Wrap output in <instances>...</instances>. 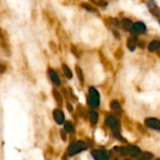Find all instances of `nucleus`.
<instances>
[{"label": "nucleus", "mask_w": 160, "mask_h": 160, "mask_svg": "<svg viewBox=\"0 0 160 160\" xmlns=\"http://www.w3.org/2000/svg\"><path fill=\"white\" fill-rule=\"evenodd\" d=\"M121 23H122V27H123V29H124V30H126V31H130V30H131V28H132V25H133V22H132L130 19H128V18H125V19H123Z\"/></svg>", "instance_id": "obj_12"}, {"label": "nucleus", "mask_w": 160, "mask_h": 160, "mask_svg": "<svg viewBox=\"0 0 160 160\" xmlns=\"http://www.w3.org/2000/svg\"><path fill=\"white\" fill-rule=\"evenodd\" d=\"M62 68H63V71H64L65 76H66L68 79H71V78H72V71L70 70V68H69L66 64H63V65H62Z\"/></svg>", "instance_id": "obj_16"}, {"label": "nucleus", "mask_w": 160, "mask_h": 160, "mask_svg": "<svg viewBox=\"0 0 160 160\" xmlns=\"http://www.w3.org/2000/svg\"><path fill=\"white\" fill-rule=\"evenodd\" d=\"M67 108H68L70 112H72V110H73V109H72V107H71V105H70V103H68V102L67 103Z\"/></svg>", "instance_id": "obj_27"}, {"label": "nucleus", "mask_w": 160, "mask_h": 160, "mask_svg": "<svg viewBox=\"0 0 160 160\" xmlns=\"http://www.w3.org/2000/svg\"><path fill=\"white\" fill-rule=\"evenodd\" d=\"M125 160H131V159H125Z\"/></svg>", "instance_id": "obj_31"}, {"label": "nucleus", "mask_w": 160, "mask_h": 160, "mask_svg": "<svg viewBox=\"0 0 160 160\" xmlns=\"http://www.w3.org/2000/svg\"><path fill=\"white\" fill-rule=\"evenodd\" d=\"M156 160H160V158H158V159H156Z\"/></svg>", "instance_id": "obj_30"}, {"label": "nucleus", "mask_w": 160, "mask_h": 160, "mask_svg": "<svg viewBox=\"0 0 160 160\" xmlns=\"http://www.w3.org/2000/svg\"><path fill=\"white\" fill-rule=\"evenodd\" d=\"M64 130H65V132H67V133H73L74 130H75L73 124H72L71 122H67V123H65Z\"/></svg>", "instance_id": "obj_17"}, {"label": "nucleus", "mask_w": 160, "mask_h": 160, "mask_svg": "<svg viewBox=\"0 0 160 160\" xmlns=\"http://www.w3.org/2000/svg\"><path fill=\"white\" fill-rule=\"evenodd\" d=\"M145 31H146V25L142 22H138L133 23L132 28L130 30V32L133 33V34H135V35L143 34Z\"/></svg>", "instance_id": "obj_5"}, {"label": "nucleus", "mask_w": 160, "mask_h": 160, "mask_svg": "<svg viewBox=\"0 0 160 160\" xmlns=\"http://www.w3.org/2000/svg\"><path fill=\"white\" fill-rule=\"evenodd\" d=\"M123 51H122V49L121 48H119V49H117L116 50V52H115V53H114V55H115V57L116 58H118V59H121L122 57H123Z\"/></svg>", "instance_id": "obj_23"}, {"label": "nucleus", "mask_w": 160, "mask_h": 160, "mask_svg": "<svg viewBox=\"0 0 160 160\" xmlns=\"http://www.w3.org/2000/svg\"><path fill=\"white\" fill-rule=\"evenodd\" d=\"M148 50L150 52L160 51V40H154L150 42V44L148 45Z\"/></svg>", "instance_id": "obj_13"}, {"label": "nucleus", "mask_w": 160, "mask_h": 160, "mask_svg": "<svg viewBox=\"0 0 160 160\" xmlns=\"http://www.w3.org/2000/svg\"><path fill=\"white\" fill-rule=\"evenodd\" d=\"M89 105L92 108H98L100 103V96L98 91L95 87L89 88V98H88Z\"/></svg>", "instance_id": "obj_3"}, {"label": "nucleus", "mask_w": 160, "mask_h": 160, "mask_svg": "<svg viewBox=\"0 0 160 160\" xmlns=\"http://www.w3.org/2000/svg\"><path fill=\"white\" fill-rule=\"evenodd\" d=\"M95 4L98 5V6H101V7H106L108 5L107 2H104V1H93Z\"/></svg>", "instance_id": "obj_24"}, {"label": "nucleus", "mask_w": 160, "mask_h": 160, "mask_svg": "<svg viewBox=\"0 0 160 160\" xmlns=\"http://www.w3.org/2000/svg\"><path fill=\"white\" fill-rule=\"evenodd\" d=\"M86 149H87V146H86L85 142L79 141V142H73L69 145V147L68 149V155L69 157H72V156H75V155L86 150Z\"/></svg>", "instance_id": "obj_2"}, {"label": "nucleus", "mask_w": 160, "mask_h": 160, "mask_svg": "<svg viewBox=\"0 0 160 160\" xmlns=\"http://www.w3.org/2000/svg\"><path fill=\"white\" fill-rule=\"evenodd\" d=\"M76 72H77V76H78V79H79V81H80L81 84H83V82H84L83 73H82V68H81L79 66H76Z\"/></svg>", "instance_id": "obj_19"}, {"label": "nucleus", "mask_w": 160, "mask_h": 160, "mask_svg": "<svg viewBox=\"0 0 160 160\" xmlns=\"http://www.w3.org/2000/svg\"><path fill=\"white\" fill-rule=\"evenodd\" d=\"M81 6H82L84 9H86V10H88V11H90V12H96V13H98V10H97L94 7H92L91 5H89L88 3H82Z\"/></svg>", "instance_id": "obj_20"}, {"label": "nucleus", "mask_w": 160, "mask_h": 160, "mask_svg": "<svg viewBox=\"0 0 160 160\" xmlns=\"http://www.w3.org/2000/svg\"><path fill=\"white\" fill-rule=\"evenodd\" d=\"M5 69H6V68H5V66H3L2 64H0V73H2V72H4V71H5Z\"/></svg>", "instance_id": "obj_26"}, {"label": "nucleus", "mask_w": 160, "mask_h": 160, "mask_svg": "<svg viewBox=\"0 0 160 160\" xmlns=\"http://www.w3.org/2000/svg\"><path fill=\"white\" fill-rule=\"evenodd\" d=\"M52 114H53V118H54L56 124L63 125L65 123V114H64V112L60 109H55L53 111Z\"/></svg>", "instance_id": "obj_6"}, {"label": "nucleus", "mask_w": 160, "mask_h": 160, "mask_svg": "<svg viewBox=\"0 0 160 160\" xmlns=\"http://www.w3.org/2000/svg\"><path fill=\"white\" fill-rule=\"evenodd\" d=\"M60 134H61V137L64 141H66V133H65V130H61L60 131Z\"/></svg>", "instance_id": "obj_25"}, {"label": "nucleus", "mask_w": 160, "mask_h": 160, "mask_svg": "<svg viewBox=\"0 0 160 160\" xmlns=\"http://www.w3.org/2000/svg\"><path fill=\"white\" fill-rule=\"evenodd\" d=\"M147 5H148V8H149L150 12H151L154 16L158 17L160 15V8L157 6V4H156L154 1H148V2H147Z\"/></svg>", "instance_id": "obj_10"}, {"label": "nucleus", "mask_w": 160, "mask_h": 160, "mask_svg": "<svg viewBox=\"0 0 160 160\" xmlns=\"http://www.w3.org/2000/svg\"><path fill=\"white\" fill-rule=\"evenodd\" d=\"M106 125L111 128V130L113 133V136L121 141H124V138H122L120 134V122L118 118L114 115H108L105 119Z\"/></svg>", "instance_id": "obj_1"}, {"label": "nucleus", "mask_w": 160, "mask_h": 160, "mask_svg": "<svg viewBox=\"0 0 160 160\" xmlns=\"http://www.w3.org/2000/svg\"><path fill=\"white\" fill-rule=\"evenodd\" d=\"M154 158V155L150 152H144L142 153L140 157L138 160H151Z\"/></svg>", "instance_id": "obj_18"}, {"label": "nucleus", "mask_w": 160, "mask_h": 160, "mask_svg": "<svg viewBox=\"0 0 160 160\" xmlns=\"http://www.w3.org/2000/svg\"><path fill=\"white\" fill-rule=\"evenodd\" d=\"M158 21H159V23H160V17H158Z\"/></svg>", "instance_id": "obj_29"}, {"label": "nucleus", "mask_w": 160, "mask_h": 160, "mask_svg": "<svg viewBox=\"0 0 160 160\" xmlns=\"http://www.w3.org/2000/svg\"><path fill=\"white\" fill-rule=\"evenodd\" d=\"M111 109L112 111H113L115 113H117L118 115H121L122 114V109H121V105L119 104L118 101L116 100H112L111 102Z\"/></svg>", "instance_id": "obj_11"}, {"label": "nucleus", "mask_w": 160, "mask_h": 160, "mask_svg": "<svg viewBox=\"0 0 160 160\" xmlns=\"http://www.w3.org/2000/svg\"><path fill=\"white\" fill-rule=\"evenodd\" d=\"M126 149H127L128 155H129L131 158H138V157H140V155L142 153L140 147L135 146V145H129Z\"/></svg>", "instance_id": "obj_8"}, {"label": "nucleus", "mask_w": 160, "mask_h": 160, "mask_svg": "<svg viewBox=\"0 0 160 160\" xmlns=\"http://www.w3.org/2000/svg\"><path fill=\"white\" fill-rule=\"evenodd\" d=\"M89 119L92 125H97L98 121V113L96 111H90L89 112Z\"/></svg>", "instance_id": "obj_15"}, {"label": "nucleus", "mask_w": 160, "mask_h": 160, "mask_svg": "<svg viewBox=\"0 0 160 160\" xmlns=\"http://www.w3.org/2000/svg\"><path fill=\"white\" fill-rule=\"evenodd\" d=\"M98 152H99V156H100L101 160L110 159V156H109V154L107 153V151H105V150H98Z\"/></svg>", "instance_id": "obj_21"}, {"label": "nucleus", "mask_w": 160, "mask_h": 160, "mask_svg": "<svg viewBox=\"0 0 160 160\" xmlns=\"http://www.w3.org/2000/svg\"><path fill=\"white\" fill-rule=\"evenodd\" d=\"M52 95L54 97V99L56 101V103L59 105V106H62L63 105V98H62V95L60 94L59 91H57L56 89H53L52 90Z\"/></svg>", "instance_id": "obj_14"}, {"label": "nucleus", "mask_w": 160, "mask_h": 160, "mask_svg": "<svg viewBox=\"0 0 160 160\" xmlns=\"http://www.w3.org/2000/svg\"><path fill=\"white\" fill-rule=\"evenodd\" d=\"M158 56H160V51L158 52Z\"/></svg>", "instance_id": "obj_28"}, {"label": "nucleus", "mask_w": 160, "mask_h": 160, "mask_svg": "<svg viewBox=\"0 0 160 160\" xmlns=\"http://www.w3.org/2000/svg\"><path fill=\"white\" fill-rule=\"evenodd\" d=\"M138 42H139L138 38L136 36H131L127 40V47L128 48L129 51L133 52V51H135L136 47L138 46Z\"/></svg>", "instance_id": "obj_7"}, {"label": "nucleus", "mask_w": 160, "mask_h": 160, "mask_svg": "<svg viewBox=\"0 0 160 160\" xmlns=\"http://www.w3.org/2000/svg\"><path fill=\"white\" fill-rule=\"evenodd\" d=\"M144 124L149 128L160 131V120L158 118H154V117L147 118V119H145Z\"/></svg>", "instance_id": "obj_4"}, {"label": "nucleus", "mask_w": 160, "mask_h": 160, "mask_svg": "<svg viewBox=\"0 0 160 160\" xmlns=\"http://www.w3.org/2000/svg\"><path fill=\"white\" fill-rule=\"evenodd\" d=\"M92 157L94 158V159L95 160H101L98 150H93V151H92Z\"/></svg>", "instance_id": "obj_22"}, {"label": "nucleus", "mask_w": 160, "mask_h": 160, "mask_svg": "<svg viewBox=\"0 0 160 160\" xmlns=\"http://www.w3.org/2000/svg\"><path fill=\"white\" fill-rule=\"evenodd\" d=\"M48 75L51 79V81L52 82V83H54L55 85L59 86L61 84V81H60V78L58 76V74L55 72V70H53L52 68H50L48 70Z\"/></svg>", "instance_id": "obj_9"}]
</instances>
